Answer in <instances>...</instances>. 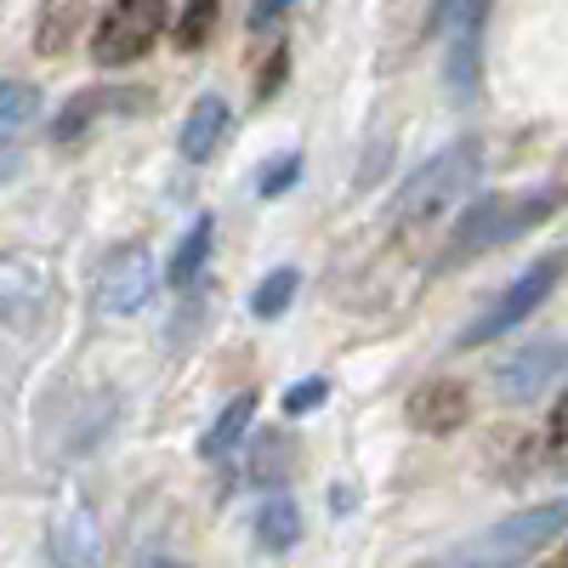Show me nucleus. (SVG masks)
Listing matches in <instances>:
<instances>
[{
    "label": "nucleus",
    "instance_id": "nucleus-1",
    "mask_svg": "<svg viewBox=\"0 0 568 568\" xmlns=\"http://www.w3.org/2000/svg\"><path fill=\"white\" fill-rule=\"evenodd\" d=\"M557 205H562L557 187H535V194H484L478 205L455 222L449 245H444V256H438L433 267L449 273V267H460V262H471V256H484V251L517 240V233L540 227L546 216H557Z\"/></svg>",
    "mask_w": 568,
    "mask_h": 568
},
{
    "label": "nucleus",
    "instance_id": "nucleus-2",
    "mask_svg": "<svg viewBox=\"0 0 568 568\" xmlns=\"http://www.w3.org/2000/svg\"><path fill=\"white\" fill-rule=\"evenodd\" d=\"M484 171V142L478 136H460L449 142V149H438L433 160H426L404 187H398V200H393V227H409V222H426L433 211H444L449 200L471 194V182H478Z\"/></svg>",
    "mask_w": 568,
    "mask_h": 568
},
{
    "label": "nucleus",
    "instance_id": "nucleus-3",
    "mask_svg": "<svg viewBox=\"0 0 568 568\" xmlns=\"http://www.w3.org/2000/svg\"><path fill=\"white\" fill-rule=\"evenodd\" d=\"M562 529H568V506H562V500H546V506H535V511H511L506 524H495L489 535H478L471 546H460L455 562H460V568H511V562L546 551Z\"/></svg>",
    "mask_w": 568,
    "mask_h": 568
},
{
    "label": "nucleus",
    "instance_id": "nucleus-4",
    "mask_svg": "<svg viewBox=\"0 0 568 568\" xmlns=\"http://www.w3.org/2000/svg\"><path fill=\"white\" fill-rule=\"evenodd\" d=\"M484 23H489V0H438L433 18H426V29L444 34V45H449L444 74H449V91H455V98H471V91H478Z\"/></svg>",
    "mask_w": 568,
    "mask_h": 568
},
{
    "label": "nucleus",
    "instance_id": "nucleus-5",
    "mask_svg": "<svg viewBox=\"0 0 568 568\" xmlns=\"http://www.w3.org/2000/svg\"><path fill=\"white\" fill-rule=\"evenodd\" d=\"M557 278H562V256L551 251V256H540L524 278H511L506 284V296L489 307V313H478L460 336H455V347H478V342H495V336H506V329H517L524 318H535L546 302H551V291H557Z\"/></svg>",
    "mask_w": 568,
    "mask_h": 568
},
{
    "label": "nucleus",
    "instance_id": "nucleus-6",
    "mask_svg": "<svg viewBox=\"0 0 568 568\" xmlns=\"http://www.w3.org/2000/svg\"><path fill=\"white\" fill-rule=\"evenodd\" d=\"M160 29H165V0H114L98 23V34H91V63L125 69L136 58H149Z\"/></svg>",
    "mask_w": 568,
    "mask_h": 568
},
{
    "label": "nucleus",
    "instance_id": "nucleus-7",
    "mask_svg": "<svg viewBox=\"0 0 568 568\" xmlns=\"http://www.w3.org/2000/svg\"><path fill=\"white\" fill-rule=\"evenodd\" d=\"M154 256L142 251V245H114L98 267V278H91V307H98V318H125L136 307H149L154 296Z\"/></svg>",
    "mask_w": 568,
    "mask_h": 568
},
{
    "label": "nucleus",
    "instance_id": "nucleus-8",
    "mask_svg": "<svg viewBox=\"0 0 568 568\" xmlns=\"http://www.w3.org/2000/svg\"><path fill=\"white\" fill-rule=\"evenodd\" d=\"M58 302L52 267L29 251H7L0 256V324L7 329H40L45 313Z\"/></svg>",
    "mask_w": 568,
    "mask_h": 568
},
{
    "label": "nucleus",
    "instance_id": "nucleus-9",
    "mask_svg": "<svg viewBox=\"0 0 568 568\" xmlns=\"http://www.w3.org/2000/svg\"><path fill=\"white\" fill-rule=\"evenodd\" d=\"M45 546H52L58 568H103V524L80 495H69L52 511V529H45Z\"/></svg>",
    "mask_w": 568,
    "mask_h": 568
},
{
    "label": "nucleus",
    "instance_id": "nucleus-10",
    "mask_svg": "<svg viewBox=\"0 0 568 568\" xmlns=\"http://www.w3.org/2000/svg\"><path fill=\"white\" fill-rule=\"evenodd\" d=\"M562 375V342H524L511 358L495 364V393L506 404H535Z\"/></svg>",
    "mask_w": 568,
    "mask_h": 568
},
{
    "label": "nucleus",
    "instance_id": "nucleus-11",
    "mask_svg": "<svg viewBox=\"0 0 568 568\" xmlns=\"http://www.w3.org/2000/svg\"><path fill=\"white\" fill-rule=\"evenodd\" d=\"M142 109H149V91H142V85H91V91H80V98L52 120V142H63V149H69V142H80L91 125H98V120H120V114H142Z\"/></svg>",
    "mask_w": 568,
    "mask_h": 568
},
{
    "label": "nucleus",
    "instance_id": "nucleus-12",
    "mask_svg": "<svg viewBox=\"0 0 568 568\" xmlns=\"http://www.w3.org/2000/svg\"><path fill=\"white\" fill-rule=\"evenodd\" d=\"M409 426L415 433H455V426L471 420V393L460 382H449V375H433V382H420L409 393Z\"/></svg>",
    "mask_w": 568,
    "mask_h": 568
},
{
    "label": "nucleus",
    "instance_id": "nucleus-13",
    "mask_svg": "<svg viewBox=\"0 0 568 568\" xmlns=\"http://www.w3.org/2000/svg\"><path fill=\"white\" fill-rule=\"evenodd\" d=\"M227 103L222 98H200L194 109H187V120H182V142H176V149H182V160L187 165H205L216 149H222V136H227Z\"/></svg>",
    "mask_w": 568,
    "mask_h": 568
},
{
    "label": "nucleus",
    "instance_id": "nucleus-14",
    "mask_svg": "<svg viewBox=\"0 0 568 568\" xmlns=\"http://www.w3.org/2000/svg\"><path fill=\"white\" fill-rule=\"evenodd\" d=\"M211 245H216V216L205 211V216H194V227L182 233V245H176V256L165 262V284H194L200 273H205V262H211Z\"/></svg>",
    "mask_w": 568,
    "mask_h": 568
},
{
    "label": "nucleus",
    "instance_id": "nucleus-15",
    "mask_svg": "<svg viewBox=\"0 0 568 568\" xmlns=\"http://www.w3.org/2000/svg\"><path fill=\"white\" fill-rule=\"evenodd\" d=\"M251 420H256V393L227 398V404H222V415L211 420V433L200 438V455H205V460H222L233 444H240V438L251 433Z\"/></svg>",
    "mask_w": 568,
    "mask_h": 568
},
{
    "label": "nucleus",
    "instance_id": "nucleus-16",
    "mask_svg": "<svg viewBox=\"0 0 568 568\" xmlns=\"http://www.w3.org/2000/svg\"><path fill=\"white\" fill-rule=\"evenodd\" d=\"M34 114H40V91L29 80H0V154L34 125Z\"/></svg>",
    "mask_w": 568,
    "mask_h": 568
},
{
    "label": "nucleus",
    "instance_id": "nucleus-17",
    "mask_svg": "<svg viewBox=\"0 0 568 568\" xmlns=\"http://www.w3.org/2000/svg\"><path fill=\"white\" fill-rule=\"evenodd\" d=\"M296 471V444L284 438V433H262L251 444V460H245V478L251 484H284Z\"/></svg>",
    "mask_w": 568,
    "mask_h": 568
},
{
    "label": "nucleus",
    "instance_id": "nucleus-18",
    "mask_svg": "<svg viewBox=\"0 0 568 568\" xmlns=\"http://www.w3.org/2000/svg\"><path fill=\"white\" fill-rule=\"evenodd\" d=\"M80 18H85V0H45L40 29H34V52H40V58H58L63 45L74 40Z\"/></svg>",
    "mask_w": 568,
    "mask_h": 568
},
{
    "label": "nucleus",
    "instance_id": "nucleus-19",
    "mask_svg": "<svg viewBox=\"0 0 568 568\" xmlns=\"http://www.w3.org/2000/svg\"><path fill=\"white\" fill-rule=\"evenodd\" d=\"M256 540H262L267 551H291V546L302 540V511H296L291 500H267V506L256 511Z\"/></svg>",
    "mask_w": 568,
    "mask_h": 568
},
{
    "label": "nucleus",
    "instance_id": "nucleus-20",
    "mask_svg": "<svg viewBox=\"0 0 568 568\" xmlns=\"http://www.w3.org/2000/svg\"><path fill=\"white\" fill-rule=\"evenodd\" d=\"M296 291H302V273H296V267H273L256 291H251V313H256V318H278L284 307L296 302Z\"/></svg>",
    "mask_w": 568,
    "mask_h": 568
},
{
    "label": "nucleus",
    "instance_id": "nucleus-21",
    "mask_svg": "<svg viewBox=\"0 0 568 568\" xmlns=\"http://www.w3.org/2000/svg\"><path fill=\"white\" fill-rule=\"evenodd\" d=\"M216 18H222V0H187L182 23H176V45H182V52H200V45L216 34Z\"/></svg>",
    "mask_w": 568,
    "mask_h": 568
},
{
    "label": "nucleus",
    "instance_id": "nucleus-22",
    "mask_svg": "<svg viewBox=\"0 0 568 568\" xmlns=\"http://www.w3.org/2000/svg\"><path fill=\"white\" fill-rule=\"evenodd\" d=\"M296 176H302V154H278V160L262 165L256 194H262V200H278V194H291V187H296Z\"/></svg>",
    "mask_w": 568,
    "mask_h": 568
},
{
    "label": "nucleus",
    "instance_id": "nucleus-23",
    "mask_svg": "<svg viewBox=\"0 0 568 568\" xmlns=\"http://www.w3.org/2000/svg\"><path fill=\"white\" fill-rule=\"evenodd\" d=\"M324 393H329V387L318 382V375H313V382H302V387H291V393H284V415H291V420H296V415H307V409H318V404H324Z\"/></svg>",
    "mask_w": 568,
    "mask_h": 568
},
{
    "label": "nucleus",
    "instance_id": "nucleus-24",
    "mask_svg": "<svg viewBox=\"0 0 568 568\" xmlns=\"http://www.w3.org/2000/svg\"><path fill=\"white\" fill-rule=\"evenodd\" d=\"M291 7H296V0H256V7H251V29H273Z\"/></svg>",
    "mask_w": 568,
    "mask_h": 568
},
{
    "label": "nucleus",
    "instance_id": "nucleus-25",
    "mask_svg": "<svg viewBox=\"0 0 568 568\" xmlns=\"http://www.w3.org/2000/svg\"><path fill=\"white\" fill-rule=\"evenodd\" d=\"M562 449H568V398H557L551 409V460H562Z\"/></svg>",
    "mask_w": 568,
    "mask_h": 568
},
{
    "label": "nucleus",
    "instance_id": "nucleus-26",
    "mask_svg": "<svg viewBox=\"0 0 568 568\" xmlns=\"http://www.w3.org/2000/svg\"><path fill=\"white\" fill-rule=\"evenodd\" d=\"M284 58H291L284 45H278V52L267 58V69H262V98H273V91H278V80H284Z\"/></svg>",
    "mask_w": 568,
    "mask_h": 568
},
{
    "label": "nucleus",
    "instance_id": "nucleus-27",
    "mask_svg": "<svg viewBox=\"0 0 568 568\" xmlns=\"http://www.w3.org/2000/svg\"><path fill=\"white\" fill-rule=\"evenodd\" d=\"M131 568H194V562H182V557H171V551H142Z\"/></svg>",
    "mask_w": 568,
    "mask_h": 568
}]
</instances>
